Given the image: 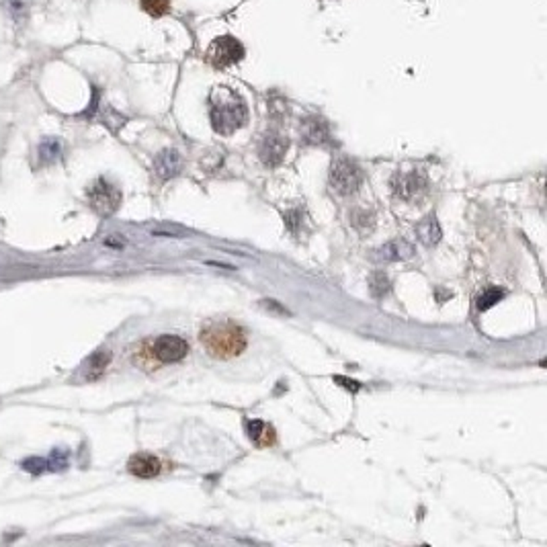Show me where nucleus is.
Returning <instances> with one entry per match:
<instances>
[{
    "label": "nucleus",
    "instance_id": "f257e3e1",
    "mask_svg": "<svg viewBox=\"0 0 547 547\" xmlns=\"http://www.w3.org/2000/svg\"><path fill=\"white\" fill-rule=\"evenodd\" d=\"M199 340L209 357L232 359L246 349V332L232 320H211L201 328Z\"/></svg>",
    "mask_w": 547,
    "mask_h": 547
},
{
    "label": "nucleus",
    "instance_id": "f03ea898",
    "mask_svg": "<svg viewBox=\"0 0 547 547\" xmlns=\"http://www.w3.org/2000/svg\"><path fill=\"white\" fill-rule=\"evenodd\" d=\"M209 119L220 136H232L248 119L246 103L228 87H216L209 96Z\"/></svg>",
    "mask_w": 547,
    "mask_h": 547
},
{
    "label": "nucleus",
    "instance_id": "7ed1b4c3",
    "mask_svg": "<svg viewBox=\"0 0 547 547\" xmlns=\"http://www.w3.org/2000/svg\"><path fill=\"white\" fill-rule=\"evenodd\" d=\"M363 182V171L349 158H338L330 168V184L340 195H353Z\"/></svg>",
    "mask_w": 547,
    "mask_h": 547
},
{
    "label": "nucleus",
    "instance_id": "20e7f679",
    "mask_svg": "<svg viewBox=\"0 0 547 547\" xmlns=\"http://www.w3.org/2000/svg\"><path fill=\"white\" fill-rule=\"evenodd\" d=\"M87 197H89V203H91L92 209L96 214H101V216H111L121 205V191L115 184L105 181V179H98V181L92 182L89 191H87Z\"/></svg>",
    "mask_w": 547,
    "mask_h": 547
},
{
    "label": "nucleus",
    "instance_id": "39448f33",
    "mask_svg": "<svg viewBox=\"0 0 547 547\" xmlns=\"http://www.w3.org/2000/svg\"><path fill=\"white\" fill-rule=\"evenodd\" d=\"M242 58H244V46L232 35H222V37L214 40L209 46V51H207V62L218 70H224L232 64H238Z\"/></svg>",
    "mask_w": 547,
    "mask_h": 547
},
{
    "label": "nucleus",
    "instance_id": "423d86ee",
    "mask_svg": "<svg viewBox=\"0 0 547 547\" xmlns=\"http://www.w3.org/2000/svg\"><path fill=\"white\" fill-rule=\"evenodd\" d=\"M189 353V345L186 340H182L181 336L175 334H164L158 336L152 345V355L160 361V363H175L181 361L182 357H186Z\"/></svg>",
    "mask_w": 547,
    "mask_h": 547
},
{
    "label": "nucleus",
    "instance_id": "0eeeda50",
    "mask_svg": "<svg viewBox=\"0 0 547 547\" xmlns=\"http://www.w3.org/2000/svg\"><path fill=\"white\" fill-rule=\"evenodd\" d=\"M394 193L396 197L404 199V201H412L416 199L418 195H422L426 191V175L422 171H412L406 175H396L394 181Z\"/></svg>",
    "mask_w": 547,
    "mask_h": 547
},
{
    "label": "nucleus",
    "instance_id": "6e6552de",
    "mask_svg": "<svg viewBox=\"0 0 547 547\" xmlns=\"http://www.w3.org/2000/svg\"><path fill=\"white\" fill-rule=\"evenodd\" d=\"M287 148H289L287 137H283L281 134H267V136L263 137L261 146H259V156H261L263 164L277 166V164H281V160L285 158Z\"/></svg>",
    "mask_w": 547,
    "mask_h": 547
},
{
    "label": "nucleus",
    "instance_id": "1a4fd4ad",
    "mask_svg": "<svg viewBox=\"0 0 547 547\" xmlns=\"http://www.w3.org/2000/svg\"><path fill=\"white\" fill-rule=\"evenodd\" d=\"M154 173L162 179L168 181L181 173V154L177 150H162L154 158Z\"/></svg>",
    "mask_w": 547,
    "mask_h": 547
},
{
    "label": "nucleus",
    "instance_id": "9d476101",
    "mask_svg": "<svg viewBox=\"0 0 547 547\" xmlns=\"http://www.w3.org/2000/svg\"><path fill=\"white\" fill-rule=\"evenodd\" d=\"M302 136L306 144H326L330 141V128L322 117H308L302 123Z\"/></svg>",
    "mask_w": 547,
    "mask_h": 547
},
{
    "label": "nucleus",
    "instance_id": "9b49d317",
    "mask_svg": "<svg viewBox=\"0 0 547 547\" xmlns=\"http://www.w3.org/2000/svg\"><path fill=\"white\" fill-rule=\"evenodd\" d=\"M130 471L137 476V478H154L158 476L160 471V461L154 455H148V453H137L130 459L128 463Z\"/></svg>",
    "mask_w": 547,
    "mask_h": 547
},
{
    "label": "nucleus",
    "instance_id": "f8f14e48",
    "mask_svg": "<svg viewBox=\"0 0 547 547\" xmlns=\"http://www.w3.org/2000/svg\"><path fill=\"white\" fill-rule=\"evenodd\" d=\"M443 232H441V226L437 222V218L431 214L426 218H422L418 224H416V238L424 244V246H435L439 240H441Z\"/></svg>",
    "mask_w": 547,
    "mask_h": 547
},
{
    "label": "nucleus",
    "instance_id": "ddd939ff",
    "mask_svg": "<svg viewBox=\"0 0 547 547\" xmlns=\"http://www.w3.org/2000/svg\"><path fill=\"white\" fill-rule=\"evenodd\" d=\"M412 254H414V248L406 240H392L377 250V257L383 261H406Z\"/></svg>",
    "mask_w": 547,
    "mask_h": 547
},
{
    "label": "nucleus",
    "instance_id": "4468645a",
    "mask_svg": "<svg viewBox=\"0 0 547 547\" xmlns=\"http://www.w3.org/2000/svg\"><path fill=\"white\" fill-rule=\"evenodd\" d=\"M248 437L259 447H271L275 443V428L263 420H248Z\"/></svg>",
    "mask_w": 547,
    "mask_h": 547
},
{
    "label": "nucleus",
    "instance_id": "2eb2a0df",
    "mask_svg": "<svg viewBox=\"0 0 547 547\" xmlns=\"http://www.w3.org/2000/svg\"><path fill=\"white\" fill-rule=\"evenodd\" d=\"M111 363V353L109 351H96L94 355H91L89 357V361H87V369H89V379H94V377H98L105 369H107V365Z\"/></svg>",
    "mask_w": 547,
    "mask_h": 547
},
{
    "label": "nucleus",
    "instance_id": "dca6fc26",
    "mask_svg": "<svg viewBox=\"0 0 547 547\" xmlns=\"http://www.w3.org/2000/svg\"><path fill=\"white\" fill-rule=\"evenodd\" d=\"M60 154H62V144H60V139L49 137V139H44V141L40 144V160H42L44 164H51L53 160L60 158Z\"/></svg>",
    "mask_w": 547,
    "mask_h": 547
},
{
    "label": "nucleus",
    "instance_id": "f3484780",
    "mask_svg": "<svg viewBox=\"0 0 547 547\" xmlns=\"http://www.w3.org/2000/svg\"><path fill=\"white\" fill-rule=\"evenodd\" d=\"M369 291L375 299H381L390 293V279L383 273H373L369 279Z\"/></svg>",
    "mask_w": 547,
    "mask_h": 547
},
{
    "label": "nucleus",
    "instance_id": "a211bd4d",
    "mask_svg": "<svg viewBox=\"0 0 547 547\" xmlns=\"http://www.w3.org/2000/svg\"><path fill=\"white\" fill-rule=\"evenodd\" d=\"M141 8H144L150 17L160 19V17H164V15L171 10V2H168V0H141Z\"/></svg>",
    "mask_w": 547,
    "mask_h": 547
},
{
    "label": "nucleus",
    "instance_id": "6ab92c4d",
    "mask_svg": "<svg viewBox=\"0 0 547 547\" xmlns=\"http://www.w3.org/2000/svg\"><path fill=\"white\" fill-rule=\"evenodd\" d=\"M502 297H504V291L502 289H498V287H492V289H488V291H484L480 297H478V310H490L492 306H496L498 302H501Z\"/></svg>",
    "mask_w": 547,
    "mask_h": 547
},
{
    "label": "nucleus",
    "instance_id": "aec40b11",
    "mask_svg": "<svg viewBox=\"0 0 547 547\" xmlns=\"http://www.w3.org/2000/svg\"><path fill=\"white\" fill-rule=\"evenodd\" d=\"M47 459V469L49 471H62L68 465V451L66 449H53Z\"/></svg>",
    "mask_w": 547,
    "mask_h": 547
},
{
    "label": "nucleus",
    "instance_id": "412c9836",
    "mask_svg": "<svg viewBox=\"0 0 547 547\" xmlns=\"http://www.w3.org/2000/svg\"><path fill=\"white\" fill-rule=\"evenodd\" d=\"M21 467L33 476H40V474L47 471V459L46 457H29V459L21 461Z\"/></svg>",
    "mask_w": 547,
    "mask_h": 547
},
{
    "label": "nucleus",
    "instance_id": "4be33fe9",
    "mask_svg": "<svg viewBox=\"0 0 547 547\" xmlns=\"http://www.w3.org/2000/svg\"><path fill=\"white\" fill-rule=\"evenodd\" d=\"M29 8H31V0H8V10L15 21H23L29 15Z\"/></svg>",
    "mask_w": 547,
    "mask_h": 547
},
{
    "label": "nucleus",
    "instance_id": "5701e85b",
    "mask_svg": "<svg viewBox=\"0 0 547 547\" xmlns=\"http://www.w3.org/2000/svg\"><path fill=\"white\" fill-rule=\"evenodd\" d=\"M152 236H160V238H184V236H189V229L173 224V226H162V228L152 229Z\"/></svg>",
    "mask_w": 547,
    "mask_h": 547
},
{
    "label": "nucleus",
    "instance_id": "b1692460",
    "mask_svg": "<svg viewBox=\"0 0 547 547\" xmlns=\"http://www.w3.org/2000/svg\"><path fill=\"white\" fill-rule=\"evenodd\" d=\"M367 222L373 224V216H371V214H367V211H355V216H353V224L361 229V232H369V228L365 226Z\"/></svg>",
    "mask_w": 547,
    "mask_h": 547
},
{
    "label": "nucleus",
    "instance_id": "393cba45",
    "mask_svg": "<svg viewBox=\"0 0 547 547\" xmlns=\"http://www.w3.org/2000/svg\"><path fill=\"white\" fill-rule=\"evenodd\" d=\"M299 218H302V214H299L297 209H295V211H289V214L285 216V224L289 226V229H291V232H297V224L302 222Z\"/></svg>",
    "mask_w": 547,
    "mask_h": 547
},
{
    "label": "nucleus",
    "instance_id": "a878e982",
    "mask_svg": "<svg viewBox=\"0 0 547 547\" xmlns=\"http://www.w3.org/2000/svg\"><path fill=\"white\" fill-rule=\"evenodd\" d=\"M334 381H336V383H340L342 388L351 390V392H359V388H361L357 381H353V379H347V377H342V375H336V377H334Z\"/></svg>",
    "mask_w": 547,
    "mask_h": 547
}]
</instances>
